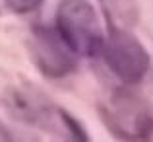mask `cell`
<instances>
[{
    "label": "cell",
    "instance_id": "4",
    "mask_svg": "<svg viewBox=\"0 0 153 142\" xmlns=\"http://www.w3.org/2000/svg\"><path fill=\"white\" fill-rule=\"evenodd\" d=\"M103 56L112 74L124 84H138L149 70L146 47L128 31H112L103 45Z\"/></svg>",
    "mask_w": 153,
    "mask_h": 142
},
{
    "label": "cell",
    "instance_id": "3",
    "mask_svg": "<svg viewBox=\"0 0 153 142\" xmlns=\"http://www.w3.org/2000/svg\"><path fill=\"white\" fill-rule=\"evenodd\" d=\"M101 117L116 138H153V107L128 90L112 92L101 105Z\"/></svg>",
    "mask_w": 153,
    "mask_h": 142
},
{
    "label": "cell",
    "instance_id": "7",
    "mask_svg": "<svg viewBox=\"0 0 153 142\" xmlns=\"http://www.w3.org/2000/svg\"><path fill=\"white\" fill-rule=\"evenodd\" d=\"M2 2H4V0H0V10H2Z\"/></svg>",
    "mask_w": 153,
    "mask_h": 142
},
{
    "label": "cell",
    "instance_id": "6",
    "mask_svg": "<svg viewBox=\"0 0 153 142\" xmlns=\"http://www.w3.org/2000/svg\"><path fill=\"white\" fill-rule=\"evenodd\" d=\"M4 4L8 6V10L16 12V14H29L41 6L43 0H4Z\"/></svg>",
    "mask_w": 153,
    "mask_h": 142
},
{
    "label": "cell",
    "instance_id": "2",
    "mask_svg": "<svg viewBox=\"0 0 153 142\" xmlns=\"http://www.w3.org/2000/svg\"><path fill=\"white\" fill-rule=\"evenodd\" d=\"M56 31L79 56H95L103 51V27L87 0H64L56 10Z\"/></svg>",
    "mask_w": 153,
    "mask_h": 142
},
{
    "label": "cell",
    "instance_id": "1",
    "mask_svg": "<svg viewBox=\"0 0 153 142\" xmlns=\"http://www.w3.org/2000/svg\"><path fill=\"white\" fill-rule=\"evenodd\" d=\"M6 105L10 113L18 121L29 127L49 131L52 134H60L64 138H87L82 132L79 125L72 121L64 113V109L56 107L45 94L31 86L14 88L6 95Z\"/></svg>",
    "mask_w": 153,
    "mask_h": 142
},
{
    "label": "cell",
    "instance_id": "5",
    "mask_svg": "<svg viewBox=\"0 0 153 142\" xmlns=\"http://www.w3.org/2000/svg\"><path fill=\"white\" fill-rule=\"evenodd\" d=\"M31 55L37 68L49 78H62L76 68V53L66 45L58 31L35 29L31 39Z\"/></svg>",
    "mask_w": 153,
    "mask_h": 142
}]
</instances>
